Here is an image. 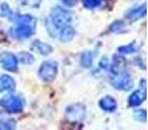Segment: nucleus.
Returning a JSON list of instances; mask_svg holds the SVG:
<instances>
[{"mask_svg":"<svg viewBox=\"0 0 148 130\" xmlns=\"http://www.w3.org/2000/svg\"><path fill=\"white\" fill-rule=\"evenodd\" d=\"M9 16L17 23V26L12 30V36H14L16 39H23V38H29L33 34L34 28H35V18H33L31 16L27 14L20 16L10 13Z\"/></svg>","mask_w":148,"mask_h":130,"instance_id":"f257e3e1","label":"nucleus"},{"mask_svg":"<svg viewBox=\"0 0 148 130\" xmlns=\"http://www.w3.org/2000/svg\"><path fill=\"white\" fill-rule=\"evenodd\" d=\"M70 20H72V13L62 9V8H56V9H53L49 18L47 20V29L52 35H55L64 26H66L70 22Z\"/></svg>","mask_w":148,"mask_h":130,"instance_id":"f03ea898","label":"nucleus"},{"mask_svg":"<svg viewBox=\"0 0 148 130\" xmlns=\"http://www.w3.org/2000/svg\"><path fill=\"white\" fill-rule=\"evenodd\" d=\"M1 105L8 111V112H20L23 107V100L18 95L9 94L1 100Z\"/></svg>","mask_w":148,"mask_h":130,"instance_id":"7ed1b4c3","label":"nucleus"},{"mask_svg":"<svg viewBox=\"0 0 148 130\" xmlns=\"http://www.w3.org/2000/svg\"><path fill=\"white\" fill-rule=\"evenodd\" d=\"M56 73H57V65L55 64L53 61H47L44 63L43 65L40 66L39 69V76L43 81H52V79L56 77Z\"/></svg>","mask_w":148,"mask_h":130,"instance_id":"20e7f679","label":"nucleus"},{"mask_svg":"<svg viewBox=\"0 0 148 130\" xmlns=\"http://www.w3.org/2000/svg\"><path fill=\"white\" fill-rule=\"evenodd\" d=\"M117 74V73H116ZM113 86L118 90H129L133 86V81H131V77L127 73H118L116 79L113 81Z\"/></svg>","mask_w":148,"mask_h":130,"instance_id":"39448f33","label":"nucleus"},{"mask_svg":"<svg viewBox=\"0 0 148 130\" xmlns=\"http://www.w3.org/2000/svg\"><path fill=\"white\" fill-rule=\"evenodd\" d=\"M0 61H1V66L5 69V70L9 72H16L17 70V57L14 56L13 54H9V52H5L0 56Z\"/></svg>","mask_w":148,"mask_h":130,"instance_id":"423d86ee","label":"nucleus"},{"mask_svg":"<svg viewBox=\"0 0 148 130\" xmlns=\"http://www.w3.org/2000/svg\"><path fill=\"white\" fill-rule=\"evenodd\" d=\"M84 112H86V109H84L83 105L81 104H75V105H70L69 108H68L66 111V116L69 118H72V120H81L82 117L84 116Z\"/></svg>","mask_w":148,"mask_h":130,"instance_id":"0eeeda50","label":"nucleus"},{"mask_svg":"<svg viewBox=\"0 0 148 130\" xmlns=\"http://www.w3.org/2000/svg\"><path fill=\"white\" fill-rule=\"evenodd\" d=\"M100 107L103 109L108 111V112H112V111H114L117 108V103L112 96H105L100 100Z\"/></svg>","mask_w":148,"mask_h":130,"instance_id":"6e6552de","label":"nucleus"},{"mask_svg":"<svg viewBox=\"0 0 148 130\" xmlns=\"http://www.w3.org/2000/svg\"><path fill=\"white\" fill-rule=\"evenodd\" d=\"M144 92L146 91L143 90V91H135L134 94H131L130 98H129V104H130L131 107L139 105L144 99H146V94H144Z\"/></svg>","mask_w":148,"mask_h":130,"instance_id":"1a4fd4ad","label":"nucleus"},{"mask_svg":"<svg viewBox=\"0 0 148 130\" xmlns=\"http://www.w3.org/2000/svg\"><path fill=\"white\" fill-rule=\"evenodd\" d=\"M31 47H33L34 51L39 52V54H42V55H48V54H51L52 52V47L51 46L44 44V43H42V42H39V41L34 42Z\"/></svg>","mask_w":148,"mask_h":130,"instance_id":"9d476101","label":"nucleus"},{"mask_svg":"<svg viewBox=\"0 0 148 130\" xmlns=\"http://www.w3.org/2000/svg\"><path fill=\"white\" fill-rule=\"evenodd\" d=\"M60 33V39H61L62 42H68L70 41V39H73V36L75 35V31H74L73 28H70V26H64V28L61 29V30L59 31Z\"/></svg>","mask_w":148,"mask_h":130,"instance_id":"9b49d317","label":"nucleus"},{"mask_svg":"<svg viewBox=\"0 0 148 130\" xmlns=\"http://www.w3.org/2000/svg\"><path fill=\"white\" fill-rule=\"evenodd\" d=\"M13 87H14V81H13L9 76L0 77V92L10 90V89H13Z\"/></svg>","mask_w":148,"mask_h":130,"instance_id":"f8f14e48","label":"nucleus"},{"mask_svg":"<svg viewBox=\"0 0 148 130\" xmlns=\"http://www.w3.org/2000/svg\"><path fill=\"white\" fill-rule=\"evenodd\" d=\"M146 5L144 4H142V7H140V9H133V10H130L129 13H126V16H127L130 20H133V21H135L136 18H139V17H143L144 16V13H146Z\"/></svg>","mask_w":148,"mask_h":130,"instance_id":"ddd939ff","label":"nucleus"},{"mask_svg":"<svg viewBox=\"0 0 148 130\" xmlns=\"http://www.w3.org/2000/svg\"><path fill=\"white\" fill-rule=\"evenodd\" d=\"M92 59H94V55L91 52H86L82 56V65L86 66V68H90L92 65Z\"/></svg>","mask_w":148,"mask_h":130,"instance_id":"4468645a","label":"nucleus"},{"mask_svg":"<svg viewBox=\"0 0 148 130\" xmlns=\"http://www.w3.org/2000/svg\"><path fill=\"white\" fill-rule=\"evenodd\" d=\"M120 52H122V54H134V52H136V43H131L129 46L121 47Z\"/></svg>","mask_w":148,"mask_h":130,"instance_id":"2eb2a0df","label":"nucleus"},{"mask_svg":"<svg viewBox=\"0 0 148 130\" xmlns=\"http://www.w3.org/2000/svg\"><path fill=\"white\" fill-rule=\"evenodd\" d=\"M103 0H84V7H87V8H90V9H92V8H95V7H97V5L101 3Z\"/></svg>","mask_w":148,"mask_h":130,"instance_id":"dca6fc26","label":"nucleus"},{"mask_svg":"<svg viewBox=\"0 0 148 130\" xmlns=\"http://www.w3.org/2000/svg\"><path fill=\"white\" fill-rule=\"evenodd\" d=\"M123 29H125V25H123V22H120V21H118V22L113 23V26L110 28V30H112V31L117 30L116 33H120V31H121V30H123Z\"/></svg>","mask_w":148,"mask_h":130,"instance_id":"f3484780","label":"nucleus"},{"mask_svg":"<svg viewBox=\"0 0 148 130\" xmlns=\"http://www.w3.org/2000/svg\"><path fill=\"white\" fill-rule=\"evenodd\" d=\"M21 59H22V61L25 63V64H30V63L33 61V56H31L30 54H27V52H23V54L21 55Z\"/></svg>","mask_w":148,"mask_h":130,"instance_id":"a211bd4d","label":"nucleus"},{"mask_svg":"<svg viewBox=\"0 0 148 130\" xmlns=\"http://www.w3.org/2000/svg\"><path fill=\"white\" fill-rule=\"evenodd\" d=\"M135 115H136L135 117L139 118L140 121H146V112H144V111H139V112H136Z\"/></svg>","mask_w":148,"mask_h":130,"instance_id":"6ab92c4d","label":"nucleus"},{"mask_svg":"<svg viewBox=\"0 0 148 130\" xmlns=\"http://www.w3.org/2000/svg\"><path fill=\"white\" fill-rule=\"evenodd\" d=\"M42 0H25V4H31V5H38L39 3H40Z\"/></svg>","mask_w":148,"mask_h":130,"instance_id":"aec40b11","label":"nucleus"},{"mask_svg":"<svg viewBox=\"0 0 148 130\" xmlns=\"http://www.w3.org/2000/svg\"><path fill=\"white\" fill-rule=\"evenodd\" d=\"M62 1H64L66 5H74L77 0H62Z\"/></svg>","mask_w":148,"mask_h":130,"instance_id":"412c9836","label":"nucleus"}]
</instances>
